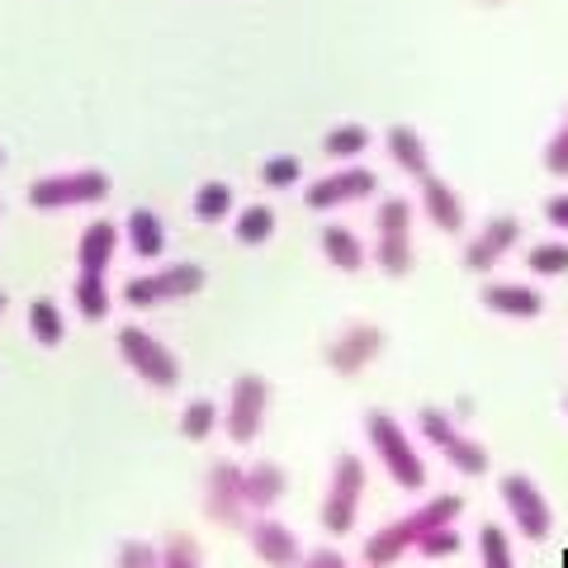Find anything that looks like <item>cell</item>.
Returning <instances> with one entry per match:
<instances>
[{"label":"cell","mask_w":568,"mask_h":568,"mask_svg":"<svg viewBox=\"0 0 568 568\" xmlns=\"http://www.w3.org/2000/svg\"><path fill=\"white\" fill-rule=\"evenodd\" d=\"M119 355H123V365H129L133 375L142 384H152V388H175V379H181V365H175L171 346L156 342V336L142 332V327H123L119 332Z\"/></svg>","instance_id":"5"},{"label":"cell","mask_w":568,"mask_h":568,"mask_svg":"<svg viewBox=\"0 0 568 568\" xmlns=\"http://www.w3.org/2000/svg\"><path fill=\"white\" fill-rule=\"evenodd\" d=\"M298 568H351V564L342 559V549H313V555H304Z\"/></svg>","instance_id":"38"},{"label":"cell","mask_w":568,"mask_h":568,"mask_svg":"<svg viewBox=\"0 0 568 568\" xmlns=\"http://www.w3.org/2000/svg\"><path fill=\"white\" fill-rule=\"evenodd\" d=\"M375 171H332L323 175V181H313L304 190V204L308 209H342V204H355V200H365V194H375Z\"/></svg>","instance_id":"11"},{"label":"cell","mask_w":568,"mask_h":568,"mask_svg":"<svg viewBox=\"0 0 568 568\" xmlns=\"http://www.w3.org/2000/svg\"><path fill=\"white\" fill-rule=\"evenodd\" d=\"M213 426H219V407H213L209 398H194L185 413H181V436L185 440H204Z\"/></svg>","instance_id":"29"},{"label":"cell","mask_w":568,"mask_h":568,"mask_svg":"<svg viewBox=\"0 0 568 568\" xmlns=\"http://www.w3.org/2000/svg\"><path fill=\"white\" fill-rule=\"evenodd\" d=\"M0 162H6V152H0Z\"/></svg>","instance_id":"41"},{"label":"cell","mask_w":568,"mask_h":568,"mask_svg":"<svg viewBox=\"0 0 568 568\" xmlns=\"http://www.w3.org/2000/svg\"><path fill=\"white\" fill-rule=\"evenodd\" d=\"M440 455H446V459H450V465H455L459 474H469V478H478V474H488V450H484V446H478V440H474V436H455V440H450V446H446V450H440Z\"/></svg>","instance_id":"27"},{"label":"cell","mask_w":568,"mask_h":568,"mask_svg":"<svg viewBox=\"0 0 568 568\" xmlns=\"http://www.w3.org/2000/svg\"><path fill=\"white\" fill-rule=\"evenodd\" d=\"M114 252H119V227H114L110 219H95V223L81 233L77 261H81L85 275H104V265L114 261Z\"/></svg>","instance_id":"16"},{"label":"cell","mask_w":568,"mask_h":568,"mask_svg":"<svg viewBox=\"0 0 568 568\" xmlns=\"http://www.w3.org/2000/svg\"><path fill=\"white\" fill-rule=\"evenodd\" d=\"M242 474L233 459H213L209 478H204V511L219 526H246V493H242Z\"/></svg>","instance_id":"8"},{"label":"cell","mask_w":568,"mask_h":568,"mask_svg":"<svg viewBox=\"0 0 568 568\" xmlns=\"http://www.w3.org/2000/svg\"><path fill=\"white\" fill-rule=\"evenodd\" d=\"M29 332L39 346H58L67 336V323H62V308L52 304V298H33L29 304Z\"/></svg>","instance_id":"22"},{"label":"cell","mask_w":568,"mask_h":568,"mask_svg":"<svg viewBox=\"0 0 568 568\" xmlns=\"http://www.w3.org/2000/svg\"><path fill=\"white\" fill-rule=\"evenodd\" d=\"M459 497L455 493H440L432 497V503H422L417 511H407L403 521H388L384 530H375V536L365 540V564L369 568H388L398 555H407V549H417V540L426 536V530H436V526H455L459 517Z\"/></svg>","instance_id":"1"},{"label":"cell","mask_w":568,"mask_h":568,"mask_svg":"<svg viewBox=\"0 0 568 568\" xmlns=\"http://www.w3.org/2000/svg\"><path fill=\"white\" fill-rule=\"evenodd\" d=\"M204 290V271L194 261H171L162 271L152 275H138L123 284V298H129L133 308H156V304H171V298H190Z\"/></svg>","instance_id":"3"},{"label":"cell","mask_w":568,"mask_h":568,"mask_svg":"<svg viewBox=\"0 0 568 568\" xmlns=\"http://www.w3.org/2000/svg\"><path fill=\"white\" fill-rule=\"evenodd\" d=\"M369 148V129L365 123H336L332 133H323V152L332 162H351V156H361Z\"/></svg>","instance_id":"21"},{"label":"cell","mask_w":568,"mask_h":568,"mask_svg":"<svg viewBox=\"0 0 568 568\" xmlns=\"http://www.w3.org/2000/svg\"><path fill=\"white\" fill-rule=\"evenodd\" d=\"M114 568H162V549H152L148 540H123Z\"/></svg>","instance_id":"34"},{"label":"cell","mask_w":568,"mask_h":568,"mask_svg":"<svg viewBox=\"0 0 568 568\" xmlns=\"http://www.w3.org/2000/svg\"><path fill=\"white\" fill-rule=\"evenodd\" d=\"M478 555H484V568H517L511 564V540L503 526H484L478 530Z\"/></svg>","instance_id":"28"},{"label":"cell","mask_w":568,"mask_h":568,"mask_svg":"<svg viewBox=\"0 0 568 568\" xmlns=\"http://www.w3.org/2000/svg\"><path fill=\"white\" fill-rule=\"evenodd\" d=\"M242 493H246V511H271L284 497V469L271 465V459H261V465L242 474Z\"/></svg>","instance_id":"17"},{"label":"cell","mask_w":568,"mask_h":568,"mask_svg":"<svg viewBox=\"0 0 568 568\" xmlns=\"http://www.w3.org/2000/svg\"><path fill=\"white\" fill-rule=\"evenodd\" d=\"M388 156L398 162V171L417 175V181H426L432 175V156H426V142L417 129H407V123H394L388 129Z\"/></svg>","instance_id":"18"},{"label":"cell","mask_w":568,"mask_h":568,"mask_svg":"<svg viewBox=\"0 0 568 568\" xmlns=\"http://www.w3.org/2000/svg\"><path fill=\"white\" fill-rule=\"evenodd\" d=\"M530 271L536 275H564L568 271V246L564 242H540V246H530Z\"/></svg>","instance_id":"31"},{"label":"cell","mask_w":568,"mask_h":568,"mask_svg":"<svg viewBox=\"0 0 568 568\" xmlns=\"http://www.w3.org/2000/svg\"><path fill=\"white\" fill-rule=\"evenodd\" d=\"M271 233H275V209L271 204H246L242 219H237V242L261 246V242H271Z\"/></svg>","instance_id":"25"},{"label":"cell","mask_w":568,"mask_h":568,"mask_svg":"<svg viewBox=\"0 0 568 568\" xmlns=\"http://www.w3.org/2000/svg\"><path fill=\"white\" fill-rule=\"evenodd\" d=\"M545 166L555 175H568V119H564V129L549 133V142H545Z\"/></svg>","instance_id":"37"},{"label":"cell","mask_w":568,"mask_h":568,"mask_svg":"<svg viewBox=\"0 0 568 568\" xmlns=\"http://www.w3.org/2000/svg\"><path fill=\"white\" fill-rule=\"evenodd\" d=\"M323 256L336 265V271H361L369 261V252L361 246V237L351 227H323Z\"/></svg>","instance_id":"20"},{"label":"cell","mask_w":568,"mask_h":568,"mask_svg":"<svg viewBox=\"0 0 568 568\" xmlns=\"http://www.w3.org/2000/svg\"><path fill=\"white\" fill-rule=\"evenodd\" d=\"M375 223H379V233H407V223H413V204L407 200H384L375 209Z\"/></svg>","instance_id":"35"},{"label":"cell","mask_w":568,"mask_h":568,"mask_svg":"<svg viewBox=\"0 0 568 568\" xmlns=\"http://www.w3.org/2000/svg\"><path fill=\"white\" fill-rule=\"evenodd\" d=\"M252 549L261 555V564H271V568H298L304 564V549H298V536L284 521H271V517H261L252 521Z\"/></svg>","instance_id":"13"},{"label":"cell","mask_w":568,"mask_h":568,"mask_svg":"<svg viewBox=\"0 0 568 568\" xmlns=\"http://www.w3.org/2000/svg\"><path fill=\"white\" fill-rule=\"evenodd\" d=\"M375 265L384 275H407L413 271V242H407V233H379V242H375Z\"/></svg>","instance_id":"23"},{"label":"cell","mask_w":568,"mask_h":568,"mask_svg":"<svg viewBox=\"0 0 568 568\" xmlns=\"http://www.w3.org/2000/svg\"><path fill=\"white\" fill-rule=\"evenodd\" d=\"M123 233H129V246H133L142 261H156V256L166 252V227H162V219H156L152 209H133Z\"/></svg>","instance_id":"19"},{"label":"cell","mask_w":568,"mask_h":568,"mask_svg":"<svg viewBox=\"0 0 568 568\" xmlns=\"http://www.w3.org/2000/svg\"><path fill=\"white\" fill-rule=\"evenodd\" d=\"M517 242H521V223L517 219H488L474 233V242L465 246V265L469 271H493V265L503 261Z\"/></svg>","instance_id":"12"},{"label":"cell","mask_w":568,"mask_h":568,"mask_svg":"<svg viewBox=\"0 0 568 568\" xmlns=\"http://www.w3.org/2000/svg\"><path fill=\"white\" fill-rule=\"evenodd\" d=\"M545 219L559 227V233H568V194H555V200L545 204Z\"/></svg>","instance_id":"39"},{"label":"cell","mask_w":568,"mask_h":568,"mask_svg":"<svg viewBox=\"0 0 568 568\" xmlns=\"http://www.w3.org/2000/svg\"><path fill=\"white\" fill-rule=\"evenodd\" d=\"M0 313H6V294H0Z\"/></svg>","instance_id":"40"},{"label":"cell","mask_w":568,"mask_h":568,"mask_svg":"<svg viewBox=\"0 0 568 568\" xmlns=\"http://www.w3.org/2000/svg\"><path fill=\"white\" fill-rule=\"evenodd\" d=\"M455 549H459V530L455 526H436V530H426V536L417 540L422 559H450Z\"/></svg>","instance_id":"32"},{"label":"cell","mask_w":568,"mask_h":568,"mask_svg":"<svg viewBox=\"0 0 568 568\" xmlns=\"http://www.w3.org/2000/svg\"><path fill=\"white\" fill-rule=\"evenodd\" d=\"M110 194V175L104 171H58L29 185V204L33 209H77V204H95Z\"/></svg>","instance_id":"6"},{"label":"cell","mask_w":568,"mask_h":568,"mask_svg":"<svg viewBox=\"0 0 568 568\" xmlns=\"http://www.w3.org/2000/svg\"><path fill=\"white\" fill-rule=\"evenodd\" d=\"M265 403H271V384L261 375H237L233 379V394H227V413H223V426L227 436L246 446V440L261 436V422H265Z\"/></svg>","instance_id":"7"},{"label":"cell","mask_w":568,"mask_h":568,"mask_svg":"<svg viewBox=\"0 0 568 568\" xmlns=\"http://www.w3.org/2000/svg\"><path fill=\"white\" fill-rule=\"evenodd\" d=\"M361 493H365V465L361 455H342L332 469V484L323 493V530L327 536H346L355 526V511H361Z\"/></svg>","instance_id":"4"},{"label":"cell","mask_w":568,"mask_h":568,"mask_svg":"<svg viewBox=\"0 0 568 568\" xmlns=\"http://www.w3.org/2000/svg\"><path fill=\"white\" fill-rule=\"evenodd\" d=\"M417 422H422V436L432 440L436 450H446L450 440L459 436V432H455V422H450L446 413H436V407H422V417H417Z\"/></svg>","instance_id":"33"},{"label":"cell","mask_w":568,"mask_h":568,"mask_svg":"<svg viewBox=\"0 0 568 568\" xmlns=\"http://www.w3.org/2000/svg\"><path fill=\"white\" fill-rule=\"evenodd\" d=\"M422 209L440 233H459V227H465V204H459V194L440 181V175H426L422 181Z\"/></svg>","instance_id":"15"},{"label":"cell","mask_w":568,"mask_h":568,"mask_svg":"<svg viewBox=\"0 0 568 568\" xmlns=\"http://www.w3.org/2000/svg\"><path fill=\"white\" fill-rule=\"evenodd\" d=\"M484 308L497 317H511V323H530V317L545 313V298L530 290V284L497 280V284H484Z\"/></svg>","instance_id":"14"},{"label":"cell","mask_w":568,"mask_h":568,"mask_svg":"<svg viewBox=\"0 0 568 568\" xmlns=\"http://www.w3.org/2000/svg\"><path fill=\"white\" fill-rule=\"evenodd\" d=\"M162 568H200V545H194V536H185V530L166 536V545H162Z\"/></svg>","instance_id":"30"},{"label":"cell","mask_w":568,"mask_h":568,"mask_svg":"<svg viewBox=\"0 0 568 568\" xmlns=\"http://www.w3.org/2000/svg\"><path fill=\"white\" fill-rule=\"evenodd\" d=\"M227 209H233V185L227 181H209V185H200V194H194V219L200 223H223Z\"/></svg>","instance_id":"24"},{"label":"cell","mask_w":568,"mask_h":568,"mask_svg":"<svg viewBox=\"0 0 568 568\" xmlns=\"http://www.w3.org/2000/svg\"><path fill=\"white\" fill-rule=\"evenodd\" d=\"M261 181L271 190H290L298 181V156H271V162L261 166Z\"/></svg>","instance_id":"36"},{"label":"cell","mask_w":568,"mask_h":568,"mask_svg":"<svg viewBox=\"0 0 568 568\" xmlns=\"http://www.w3.org/2000/svg\"><path fill=\"white\" fill-rule=\"evenodd\" d=\"M503 503H507L511 521H517V530L526 540H549V530H555V511H549L545 493L530 484L526 474H507L503 478Z\"/></svg>","instance_id":"9"},{"label":"cell","mask_w":568,"mask_h":568,"mask_svg":"<svg viewBox=\"0 0 568 568\" xmlns=\"http://www.w3.org/2000/svg\"><path fill=\"white\" fill-rule=\"evenodd\" d=\"M365 432H369V446L379 450L384 459V469L394 474V484L407 488V493H417L426 484V469H422V455L413 450V440L403 436V426L394 413H369L365 417Z\"/></svg>","instance_id":"2"},{"label":"cell","mask_w":568,"mask_h":568,"mask_svg":"<svg viewBox=\"0 0 568 568\" xmlns=\"http://www.w3.org/2000/svg\"><path fill=\"white\" fill-rule=\"evenodd\" d=\"M77 308L81 317H91V323H100L104 313H110V284H104V275H77Z\"/></svg>","instance_id":"26"},{"label":"cell","mask_w":568,"mask_h":568,"mask_svg":"<svg viewBox=\"0 0 568 568\" xmlns=\"http://www.w3.org/2000/svg\"><path fill=\"white\" fill-rule=\"evenodd\" d=\"M379 346H384V332L375 323H346L336 332V342L327 346V365L336 375H361V369L379 355Z\"/></svg>","instance_id":"10"}]
</instances>
